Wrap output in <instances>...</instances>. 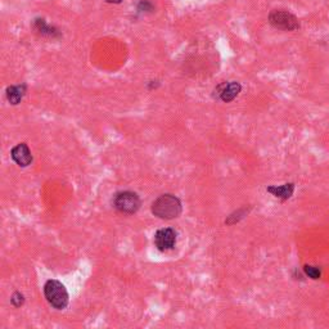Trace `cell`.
I'll return each instance as SVG.
<instances>
[{
	"label": "cell",
	"instance_id": "obj_1",
	"mask_svg": "<svg viewBox=\"0 0 329 329\" xmlns=\"http://www.w3.org/2000/svg\"><path fill=\"white\" fill-rule=\"evenodd\" d=\"M181 211V201L174 194H162L152 203V214L162 220L176 219L180 216Z\"/></svg>",
	"mask_w": 329,
	"mask_h": 329
},
{
	"label": "cell",
	"instance_id": "obj_2",
	"mask_svg": "<svg viewBox=\"0 0 329 329\" xmlns=\"http://www.w3.org/2000/svg\"><path fill=\"white\" fill-rule=\"evenodd\" d=\"M44 296L49 305L57 310H63L69 305L70 297L64 284L55 279L47 280L44 284Z\"/></svg>",
	"mask_w": 329,
	"mask_h": 329
},
{
	"label": "cell",
	"instance_id": "obj_3",
	"mask_svg": "<svg viewBox=\"0 0 329 329\" xmlns=\"http://www.w3.org/2000/svg\"><path fill=\"white\" fill-rule=\"evenodd\" d=\"M268 19L273 27L282 31H297L301 27L299 18L287 9H273Z\"/></svg>",
	"mask_w": 329,
	"mask_h": 329
},
{
	"label": "cell",
	"instance_id": "obj_4",
	"mask_svg": "<svg viewBox=\"0 0 329 329\" xmlns=\"http://www.w3.org/2000/svg\"><path fill=\"white\" fill-rule=\"evenodd\" d=\"M140 206H142V201L135 192L123 190V192H118L113 197V207L122 214H135L140 209Z\"/></svg>",
	"mask_w": 329,
	"mask_h": 329
},
{
	"label": "cell",
	"instance_id": "obj_5",
	"mask_svg": "<svg viewBox=\"0 0 329 329\" xmlns=\"http://www.w3.org/2000/svg\"><path fill=\"white\" fill-rule=\"evenodd\" d=\"M176 232L173 228H162L154 234V246L161 252L174 250L176 244Z\"/></svg>",
	"mask_w": 329,
	"mask_h": 329
},
{
	"label": "cell",
	"instance_id": "obj_6",
	"mask_svg": "<svg viewBox=\"0 0 329 329\" xmlns=\"http://www.w3.org/2000/svg\"><path fill=\"white\" fill-rule=\"evenodd\" d=\"M242 90V85L238 81L222 82L215 89V93H217V99H220L224 103H231L237 96L239 95Z\"/></svg>",
	"mask_w": 329,
	"mask_h": 329
},
{
	"label": "cell",
	"instance_id": "obj_7",
	"mask_svg": "<svg viewBox=\"0 0 329 329\" xmlns=\"http://www.w3.org/2000/svg\"><path fill=\"white\" fill-rule=\"evenodd\" d=\"M12 159L18 164L19 168H27L32 162V153L26 143H19L11 151Z\"/></svg>",
	"mask_w": 329,
	"mask_h": 329
},
{
	"label": "cell",
	"instance_id": "obj_8",
	"mask_svg": "<svg viewBox=\"0 0 329 329\" xmlns=\"http://www.w3.org/2000/svg\"><path fill=\"white\" fill-rule=\"evenodd\" d=\"M32 28L35 30L36 34H39L40 36H44V38H60V31L57 27H54V26L48 25L47 21L44 18H40V17L34 19Z\"/></svg>",
	"mask_w": 329,
	"mask_h": 329
},
{
	"label": "cell",
	"instance_id": "obj_9",
	"mask_svg": "<svg viewBox=\"0 0 329 329\" xmlns=\"http://www.w3.org/2000/svg\"><path fill=\"white\" fill-rule=\"evenodd\" d=\"M266 190H268L270 194L274 195V197L279 198V200L287 201L293 195L294 184L287 183L284 184V185H272V187H268Z\"/></svg>",
	"mask_w": 329,
	"mask_h": 329
},
{
	"label": "cell",
	"instance_id": "obj_10",
	"mask_svg": "<svg viewBox=\"0 0 329 329\" xmlns=\"http://www.w3.org/2000/svg\"><path fill=\"white\" fill-rule=\"evenodd\" d=\"M26 90H27V86L25 84H19V85H11L7 88L6 90V95L8 102L11 105L17 106L21 103V101L25 96Z\"/></svg>",
	"mask_w": 329,
	"mask_h": 329
},
{
	"label": "cell",
	"instance_id": "obj_11",
	"mask_svg": "<svg viewBox=\"0 0 329 329\" xmlns=\"http://www.w3.org/2000/svg\"><path fill=\"white\" fill-rule=\"evenodd\" d=\"M248 211H250V209H247V207H243V209H239L238 211H236V212H234V214H232L231 216L228 217V219L225 220V224H228V225L237 224V222L241 221V220L243 219L244 216H247V214H248Z\"/></svg>",
	"mask_w": 329,
	"mask_h": 329
},
{
	"label": "cell",
	"instance_id": "obj_12",
	"mask_svg": "<svg viewBox=\"0 0 329 329\" xmlns=\"http://www.w3.org/2000/svg\"><path fill=\"white\" fill-rule=\"evenodd\" d=\"M304 272L305 274L309 278H311L313 280H318L319 278L321 277V270L319 269L318 266L313 265H305L304 266Z\"/></svg>",
	"mask_w": 329,
	"mask_h": 329
},
{
	"label": "cell",
	"instance_id": "obj_13",
	"mask_svg": "<svg viewBox=\"0 0 329 329\" xmlns=\"http://www.w3.org/2000/svg\"><path fill=\"white\" fill-rule=\"evenodd\" d=\"M137 11L139 13H152L154 11V6L151 0H140L137 6Z\"/></svg>",
	"mask_w": 329,
	"mask_h": 329
},
{
	"label": "cell",
	"instance_id": "obj_14",
	"mask_svg": "<svg viewBox=\"0 0 329 329\" xmlns=\"http://www.w3.org/2000/svg\"><path fill=\"white\" fill-rule=\"evenodd\" d=\"M11 302H12V305L16 307L22 306V305L25 304V296H23L21 292H16V293H13V296H12Z\"/></svg>",
	"mask_w": 329,
	"mask_h": 329
},
{
	"label": "cell",
	"instance_id": "obj_15",
	"mask_svg": "<svg viewBox=\"0 0 329 329\" xmlns=\"http://www.w3.org/2000/svg\"><path fill=\"white\" fill-rule=\"evenodd\" d=\"M106 3L108 4H120L122 3V0H105Z\"/></svg>",
	"mask_w": 329,
	"mask_h": 329
}]
</instances>
